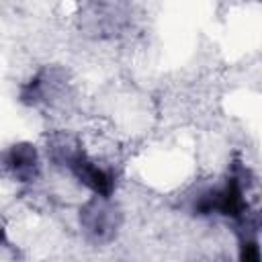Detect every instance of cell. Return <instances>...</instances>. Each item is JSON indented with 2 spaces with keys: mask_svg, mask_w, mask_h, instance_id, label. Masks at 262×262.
I'll use <instances>...</instances> for the list:
<instances>
[{
  "mask_svg": "<svg viewBox=\"0 0 262 262\" xmlns=\"http://www.w3.org/2000/svg\"><path fill=\"white\" fill-rule=\"evenodd\" d=\"M66 164L72 170V174L84 186H88L96 196H104V199L111 196V192L115 188V178L104 168H100L94 160H90L86 154L68 149L66 151Z\"/></svg>",
  "mask_w": 262,
  "mask_h": 262,
  "instance_id": "obj_1",
  "label": "cell"
},
{
  "mask_svg": "<svg viewBox=\"0 0 262 262\" xmlns=\"http://www.w3.org/2000/svg\"><path fill=\"white\" fill-rule=\"evenodd\" d=\"M82 225L96 239H104V237H108L113 233L115 215H113V209L106 207L104 196H102V201H98V199L90 201L82 209Z\"/></svg>",
  "mask_w": 262,
  "mask_h": 262,
  "instance_id": "obj_2",
  "label": "cell"
},
{
  "mask_svg": "<svg viewBox=\"0 0 262 262\" xmlns=\"http://www.w3.org/2000/svg\"><path fill=\"white\" fill-rule=\"evenodd\" d=\"M4 166L23 182H29L35 178L37 168H39V160H37V151L33 145L29 143H16L12 145L4 156Z\"/></svg>",
  "mask_w": 262,
  "mask_h": 262,
  "instance_id": "obj_3",
  "label": "cell"
},
{
  "mask_svg": "<svg viewBox=\"0 0 262 262\" xmlns=\"http://www.w3.org/2000/svg\"><path fill=\"white\" fill-rule=\"evenodd\" d=\"M2 239H4V231L0 229V242H2Z\"/></svg>",
  "mask_w": 262,
  "mask_h": 262,
  "instance_id": "obj_4",
  "label": "cell"
}]
</instances>
